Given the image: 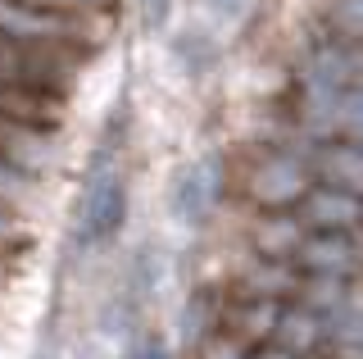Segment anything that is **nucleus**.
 I'll return each instance as SVG.
<instances>
[{
    "instance_id": "nucleus-3",
    "label": "nucleus",
    "mask_w": 363,
    "mask_h": 359,
    "mask_svg": "<svg viewBox=\"0 0 363 359\" xmlns=\"http://www.w3.org/2000/svg\"><path fill=\"white\" fill-rule=\"evenodd\" d=\"M168 9H173V0H145V18H150V23H164Z\"/></svg>"
},
{
    "instance_id": "nucleus-1",
    "label": "nucleus",
    "mask_w": 363,
    "mask_h": 359,
    "mask_svg": "<svg viewBox=\"0 0 363 359\" xmlns=\"http://www.w3.org/2000/svg\"><path fill=\"white\" fill-rule=\"evenodd\" d=\"M118 214H123V192L113 182H100L86 200V209H82L86 237H109V232L118 228Z\"/></svg>"
},
{
    "instance_id": "nucleus-2",
    "label": "nucleus",
    "mask_w": 363,
    "mask_h": 359,
    "mask_svg": "<svg viewBox=\"0 0 363 359\" xmlns=\"http://www.w3.org/2000/svg\"><path fill=\"white\" fill-rule=\"evenodd\" d=\"M209 9L223 18V23H232V18H241V9H245V0H209Z\"/></svg>"
}]
</instances>
